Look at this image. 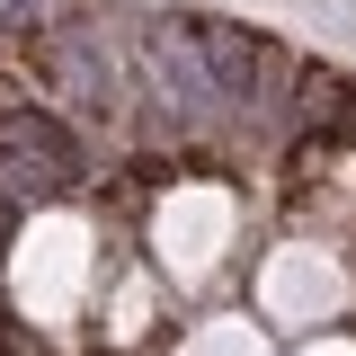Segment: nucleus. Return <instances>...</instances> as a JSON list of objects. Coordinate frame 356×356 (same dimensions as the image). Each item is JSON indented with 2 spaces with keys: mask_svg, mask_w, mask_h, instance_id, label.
Instances as JSON below:
<instances>
[{
  "mask_svg": "<svg viewBox=\"0 0 356 356\" xmlns=\"http://www.w3.org/2000/svg\"><path fill=\"white\" fill-rule=\"evenodd\" d=\"M89 152L81 134L63 125V116H44V107H0V205H36V196H63V187H81Z\"/></svg>",
  "mask_w": 356,
  "mask_h": 356,
  "instance_id": "obj_2",
  "label": "nucleus"
},
{
  "mask_svg": "<svg viewBox=\"0 0 356 356\" xmlns=\"http://www.w3.org/2000/svg\"><path fill=\"white\" fill-rule=\"evenodd\" d=\"M54 81H63V98H72L81 116H125L134 63H116V54H107L98 18H81V27H63V36H54Z\"/></svg>",
  "mask_w": 356,
  "mask_h": 356,
  "instance_id": "obj_4",
  "label": "nucleus"
},
{
  "mask_svg": "<svg viewBox=\"0 0 356 356\" xmlns=\"http://www.w3.org/2000/svg\"><path fill=\"white\" fill-rule=\"evenodd\" d=\"M134 98L161 116V125H205L222 107V89H214V72H205V44H196V18H152L143 36H134Z\"/></svg>",
  "mask_w": 356,
  "mask_h": 356,
  "instance_id": "obj_1",
  "label": "nucleus"
},
{
  "mask_svg": "<svg viewBox=\"0 0 356 356\" xmlns=\"http://www.w3.org/2000/svg\"><path fill=\"white\" fill-rule=\"evenodd\" d=\"M196 44H205V72H214L222 107L241 116H276L285 89H294V63L259 36V27H232V18H196Z\"/></svg>",
  "mask_w": 356,
  "mask_h": 356,
  "instance_id": "obj_3",
  "label": "nucleus"
},
{
  "mask_svg": "<svg viewBox=\"0 0 356 356\" xmlns=\"http://www.w3.org/2000/svg\"><path fill=\"white\" fill-rule=\"evenodd\" d=\"M9 232H18V205H0V250H9Z\"/></svg>",
  "mask_w": 356,
  "mask_h": 356,
  "instance_id": "obj_5",
  "label": "nucleus"
}]
</instances>
